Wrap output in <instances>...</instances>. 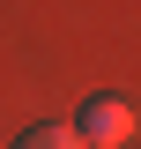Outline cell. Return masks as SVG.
I'll return each mask as SVG.
<instances>
[{"instance_id":"6da1fadb","label":"cell","mask_w":141,"mask_h":149,"mask_svg":"<svg viewBox=\"0 0 141 149\" xmlns=\"http://www.w3.org/2000/svg\"><path fill=\"white\" fill-rule=\"evenodd\" d=\"M74 134H82V149H126V142L141 134V112H134L126 90H104V97H89V104H82Z\"/></svg>"},{"instance_id":"7a4b0ae2","label":"cell","mask_w":141,"mask_h":149,"mask_svg":"<svg viewBox=\"0 0 141 149\" xmlns=\"http://www.w3.org/2000/svg\"><path fill=\"white\" fill-rule=\"evenodd\" d=\"M15 149H82V134H74V127H52V119H45V127L15 134Z\"/></svg>"}]
</instances>
